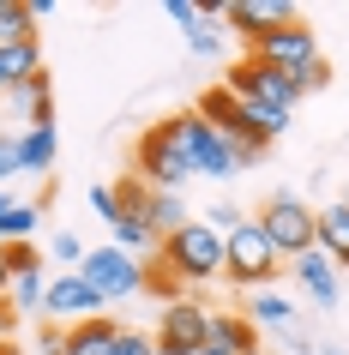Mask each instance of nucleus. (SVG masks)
<instances>
[{"instance_id":"obj_37","label":"nucleus","mask_w":349,"mask_h":355,"mask_svg":"<svg viewBox=\"0 0 349 355\" xmlns=\"http://www.w3.org/2000/svg\"><path fill=\"white\" fill-rule=\"evenodd\" d=\"M6 289H12V271H6V253H0V301H6Z\"/></svg>"},{"instance_id":"obj_18","label":"nucleus","mask_w":349,"mask_h":355,"mask_svg":"<svg viewBox=\"0 0 349 355\" xmlns=\"http://www.w3.org/2000/svg\"><path fill=\"white\" fill-rule=\"evenodd\" d=\"M37 73H42V49H37V37L6 42V49H0V85H6V91H19L24 78H37Z\"/></svg>"},{"instance_id":"obj_8","label":"nucleus","mask_w":349,"mask_h":355,"mask_svg":"<svg viewBox=\"0 0 349 355\" xmlns=\"http://www.w3.org/2000/svg\"><path fill=\"white\" fill-rule=\"evenodd\" d=\"M253 60H265V67H283V73H307L313 60H319V37H313V24H283V31H271V37H259L253 49H247Z\"/></svg>"},{"instance_id":"obj_35","label":"nucleus","mask_w":349,"mask_h":355,"mask_svg":"<svg viewBox=\"0 0 349 355\" xmlns=\"http://www.w3.org/2000/svg\"><path fill=\"white\" fill-rule=\"evenodd\" d=\"M37 355H67V331H60V325H42L37 331Z\"/></svg>"},{"instance_id":"obj_11","label":"nucleus","mask_w":349,"mask_h":355,"mask_svg":"<svg viewBox=\"0 0 349 355\" xmlns=\"http://www.w3.org/2000/svg\"><path fill=\"white\" fill-rule=\"evenodd\" d=\"M42 313H49V319L73 313V325H78V319H96V313H103V301L91 295V283L78 277V271H60V277H49V295H42Z\"/></svg>"},{"instance_id":"obj_27","label":"nucleus","mask_w":349,"mask_h":355,"mask_svg":"<svg viewBox=\"0 0 349 355\" xmlns=\"http://www.w3.org/2000/svg\"><path fill=\"white\" fill-rule=\"evenodd\" d=\"M181 37H187L193 55H217V49H223V24H211V12H199L193 24H181Z\"/></svg>"},{"instance_id":"obj_19","label":"nucleus","mask_w":349,"mask_h":355,"mask_svg":"<svg viewBox=\"0 0 349 355\" xmlns=\"http://www.w3.org/2000/svg\"><path fill=\"white\" fill-rule=\"evenodd\" d=\"M241 313L253 319L259 331H283V337L295 331V307H289V301H283V295H271V289H253V295H247V307H241Z\"/></svg>"},{"instance_id":"obj_9","label":"nucleus","mask_w":349,"mask_h":355,"mask_svg":"<svg viewBox=\"0 0 349 355\" xmlns=\"http://www.w3.org/2000/svg\"><path fill=\"white\" fill-rule=\"evenodd\" d=\"M295 19H301V12H295L289 0H229V6H223V31L247 37V49H253L259 37L283 31V24H295Z\"/></svg>"},{"instance_id":"obj_16","label":"nucleus","mask_w":349,"mask_h":355,"mask_svg":"<svg viewBox=\"0 0 349 355\" xmlns=\"http://www.w3.org/2000/svg\"><path fill=\"white\" fill-rule=\"evenodd\" d=\"M55 157H60L55 127H24V132H19V175H49Z\"/></svg>"},{"instance_id":"obj_21","label":"nucleus","mask_w":349,"mask_h":355,"mask_svg":"<svg viewBox=\"0 0 349 355\" xmlns=\"http://www.w3.org/2000/svg\"><path fill=\"white\" fill-rule=\"evenodd\" d=\"M12 103L24 109V121H31V127H55V96H49V73L24 78L19 91H12Z\"/></svg>"},{"instance_id":"obj_42","label":"nucleus","mask_w":349,"mask_h":355,"mask_svg":"<svg viewBox=\"0 0 349 355\" xmlns=\"http://www.w3.org/2000/svg\"><path fill=\"white\" fill-rule=\"evenodd\" d=\"M0 96H6V85H0Z\"/></svg>"},{"instance_id":"obj_14","label":"nucleus","mask_w":349,"mask_h":355,"mask_svg":"<svg viewBox=\"0 0 349 355\" xmlns=\"http://www.w3.org/2000/svg\"><path fill=\"white\" fill-rule=\"evenodd\" d=\"M37 223H42L37 199H12V193H0V247L31 241V235H37Z\"/></svg>"},{"instance_id":"obj_30","label":"nucleus","mask_w":349,"mask_h":355,"mask_svg":"<svg viewBox=\"0 0 349 355\" xmlns=\"http://www.w3.org/2000/svg\"><path fill=\"white\" fill-rule=\"evenodd\" d=\"M0 253H6V271H12V277H19V271H37V247H31V241H19V247H0Z\"/></svg>"},{"instance_id":"obj_38","label":"nucleus","mask_w":349,"mask_h":355,"mask_svg":"<svg viewBox=\"0 0 349 355\" xmlns=\"http://www.w3.org/2000/svg\"><path fill=\"white\" fill-rule=\"evenodd\" d=\"M0 355H31V349H19V343H12V337H0Z\"/></svg>"},{"instance_id":"obj_6","label":"nucleus","mask_w":349,"mask_h":355,"mask_svg":"<svg viewBox=\"0 0 349 355\" xmlns=\"http://www.w3.org/2000/svg\"><path fill=\"white\" fill-rule=\"evenodd\" d=\"M78 277L91 283L96 301H127V295H139V289H145V265L109 241V247H96V253H85Z\"/></svg>"},{"instance_id":"obj_41","label":"nucleus","mask_w":349,"mask_h":355,"mask_svg":"<svg viewBox=\"0 0 349 355\" xmlns=\"http://www.w3.org/2000/svg\"><path fill=\"white\" fill-rule=\"evenodd\" d=\"M157 355H199V349H157Z\"/></svg>"},{"instance_id":"obj_12","label":"nucleus","mask_w":349,"mask_h":355,"mask_svg":"<svg viewBox=\"0 0 349 355\" xmlns=\"http://www.w3.org/2000/svg\"><path fill=\"white\" fill-rule=\"evenodd\" d=\"M313 247H319L331 265H349V199L313 211Z\"/></svg>"},{"instance_id":"obj_33","label":"nucleus","mask_w":349,"mask_h":355,"mask_svg":"<svg viewBox=\"0 0 349 355\" xmlns=\"http://www.w3.org/2000/svg\"><path fill=\"white\" fill-rule=\"evenodd\" d=\"M6 175H19V132L0 127V181H6Z\"/></svg>"},{"instance_id":"obj_25","label":"nucleus","mask_w":349,"mask_h":355,"mask_svg":"<svg viewBox=\"0 0 349 355\" xmlns=\"http://www.w3.org/2000/svg\"><path fill=\"white\" fill-rule=\"evenodd\" d=\"M145 223L157 229V235H175V229H181V223H193V217H187L181 193H157V199H151V217H145Z\"/></svg>"},{"instance_id":"obj_24","label":"nucleus","mask_w":349,"mask_h":355,"mask_svg":"<svg viewBox=\"0 0 349 355\" xmlns=\"http://www.w3.org/2000/svg\"><path fill=\"white\" fill-rule=\"evenodd\" d=\"M114 199H121V217H151L157 187H151V181H139V175H121V181H114Z\"/></svg>"},{"instance_id":"obj_36","label":"nucleus","mask_w":349,"mask_h":355,"mask_svg":"<svg viewBox=\"0 0 349 355\" xmlns=\"http://www.w3.org/2000/svg\"><path fill=\"white\" fill-rule=\"evenodd\" d=\"M163 12H169V19H175V24H193V19H199V6H193V0H169Z\"/></svg>"},{"instance_id":"obj_40","label":"nucleus","mask_w":349,"mask_h":355,"mask_svg":"<svg viewBox=\"0 0 349 355\" xmlns=\"http://www.w3.org/2000/svg\"><path fill=\"white\" fill-rule=\"evenodd\" d=\"M319 355H349V349H337V343H325V349H319Z\"/></svg>"},{"instance_id":"obj_23","label":"nucleus","mask_w":349,"mask_h":355,"mask_svg":"<svg viewBox=\"0 0 349 355\" xmlns=\"http://www.w3.org/2000/svg\"><path fill=\"white\" fill-rule=\"evenodd\" d=\"M42 295H49V265L12 277V307H19V313H42Z\"/></svg>"},{"instance_id":"obj_29","label":"nucleus","mask_w":349,"mask_h":355,"mask_svg":"<svg viewBox=\"0 0 349 355\" xmlns=\"http://www.w3.org/2000/svg\"><path fill=\"white\" fill-rule=\"evenodd\" d=\"M91 211H96L109 229L121 223V199H114V187H103V181H96V187H91Z\"/></svg>"},{"instance_id":"obj_39","label":"nucleus","mask_w":349,"mask_h":355,"mask_svg":"<svg viewBox=\"0 0 349 355\" xmlns=\"http://www.w3.org/2000/svg\"><path fill=\"white\" fill-rule=\"evenodd\" d=\"M199 355H229V349H217V343H205V349H199Z\"/></svg>"},{"instance_id":"obj_13","label":"nucleus","mask_w":349,"mask_h":355,"mask_svg":"<svg viewBox=\"0 0 349 355\" xmlns=\"http://www.w3.org/2000/svg\"><path fill=\"white\" fill-rule=\"evenodd\" d=\"M289 271L301 277V289H307L319 307H331V301H337V265H331L319 247H313V253H301V259H289Z\"/></svg>"},{"instance_id":"obj_17","label":"nucleus","mask_w":349,"mask_h":355,"mask_svg":"<svg viewBox=\"0 0 349 355\" xmlns=\"http://www.w3.org/2000/svg\"><path fill=\"white\" fill-rule=\"evenodd\" d=\"M211 343L229 355H259V325L247 313H211Z\"/></svg>"},{"instance_id":"obj_7","label":"nucleus","mask_w":349,"mask_h":355,"mask_svg":"<svg viewBox=\"0 0 349 355\" xmlns=\"http://www.w3.org/2000/svg\"><path fill=\"white\" fill-rule=\"evenodd\" d=\"M175 127H181L187 150H193V175H205V181H229V175H241V163H235V139H223L217 127H205L199 109L175 114Z\"/></svg>"},{"instance_id":"obj_3","label":"nucleus","mask_w":349,"mask_h":355,"mask_svg":"<svg viewBox=\"0 0 349 355\" xmlns=\"http://www.w3.org/2000/svg\"><path fill=\"white\" fill-rule=\"evenodd\" d=\"M223 247H229V259H223V277L235 283V289H265V283L283 271V259H277V247L265 241V229H259V217H247V223L235 229V235H223Z\"/></svg>"},{"instance_id":"obj_20","label":"nucleus","mask_w":349,"mask_h":355,"mask_svg":"<svg viewBox=\"0 0 349 355\" xmlns=\"http://www.w3.org/2000/svg\"><path fill=\"white\" fill-rule=\"evenodd\" d=\"M199 121H205V127H217L223 139H235V127H241V96L229 91V85H211V91L199 96Z\"/></svg>"},{"instance_id":"obj_22","label":"nucleus","mask_w":349,"mask_h":355,"mask_svg":"<svg viewBox=\"0 0 349 355\" xmlns=\"http://www.w3.org/2000/svg\"><path fill=\"white\" fill-rule=\"evenodd\" d=\"M114 247L139 259V253H157V247H163V235H157L145 217H121V223H114Z\"/></svg>"},{"instance_id":"obj_2","label":"nucleus","mask_w":349,"mask_h":355,"mask_svg":"<svg viewBox=\"0 0 349 355\" xmlns=\"http://www.w3.org/2000/svg\"><path fill=\"white\" fill-rule=\"evenodd\" d=\"M133 175H139V181H151L157 193H181L187 181H193V150H187L181 127H175V114L139 132V150H133Z\"/></svg>"},{"instance_id":"obj_1","label":"nucleus","mask_w":349,"mask_h":355,"mask_svg":"<svg viewBox=\"0 0 349 355\" xmlns=\"http://www.w3.org/2000/svg\"><path fill=\"white\" fill-rule=\"evenodd\" d=\"M157 259H163V271L175 283H217L223 277V259H229V247H223V235L211 223H181L175 235H163V247H157Z\"/></svg>"},{"instance_id":"obj_32","label":"nucleus","mask_w":349,"mask_h":355,"mask_svg":"<svg viewBox=\"0 0 349 355\" xmlns=\"http://www.w3.org/2000/svg\"><path fill=\"white\" fill-rule=\"evenodd\" d=\"M55 265H85V241L60 229V235H55Z\"/></svg>"},{"instance_id":"obj_34","label":"nucleus","mask_w":349,"mask_h":355,"mask_svg":"<svg viewBox=\"0 0 349 355\" xmlns=\"http://www.w3.org/2000/svg\"><path fill=\"white\" fill-rule=\"evenodd\" d=\"M295 85H301V96H307V91H325V85H331V67H325V60H313L307 73H295Z\"/></svg>"},{"instance_id":"obj_28","label":"nucleus","mask_w":349,"mask_h":355,"mask_svg":"<svg viewBox=\"0 0 349 355\" xmlns=\"http://www.w3.org/2000/svg\"><path fill=\"white\" fill-rule=\"evenodd\" d=\"M199 223H211V229H217V235H235V229L247 223V211H235V205H211V211H205V217H199Z\"/></svg>"},{"instance_id":"obj_4","label":"nucleus","mask_w":349,"mask_h":355,"mask_svg":"<svg viewBox=\"0 0 349 355\" xmlns=\"http://www.w3.org/2000/svg\"><path fill=\"white\" fill-rule=\"evenodd\" d=\"M259 229H265V241L277 247V259L313 253V211L301 205L295 193H271V199L259 205Z\"/></svg>"},{"instance_id":"obj_10","label":"nucleus","mask_w":349,"mask_h":355,"mask_svg":"<svg viewBox=\"0 0 349 355\" xmlns=\"http://www.w3.org/2000/svg\"><path fill=\"white\" fill-rule=\"evenodd\" d=\"M211 343V313L199 301H169L163 319H157V349H205Z\"/></svg>"},{"instance_id":"obj_15","label":"nucleus","mask_w":349,"mask_h":355,"mask_svg":"<svg viewBox=\"0 0 349 355\" xmlns=\"http://www.w3.org/2000/svg\"><path fill=\"white\" fill-rule=\"evenodd\" d=\"M114 337H121V325L114 319H78V325H67V355H114Z\"/></svg>"},{"instance_id":"obj_31","label":"nucleus","mask_w":349,"mask_h":355,"mask_svg":"<svg viewBox=\"0 0 349 355\" xmlns=\"http://www.w3.org/2000/svg\"><path fill=\"white\" fill-rule=\"evenodd\" d=\"M114 355H157V337H145V331H121V337H114Z\"/></svg>"},{"instance_id":"obj_5","label":"nucleus","mask_w":349,"mask_h":355,"mask_svg":"<svg viewBox=\"0 0 349 355\" xmlns=\"http://www.w3.org/2000/svg\"><path fill=\"white\" fill-rule=\"evenodd\" d=\"M223 85H229L241 103H265V109H283V114L301 103V85H295V73H283V67H265V60H253V55L235 60Z\"/></svg>"},{"instance_id":"obj_26","label":"nucleus","mask_w":349,"mask_h":355,"mask_svg":"<svg viewBox=\"0 0 349 355\" xmlns=\"http://www.w3.org/2000/svg\"><path fill=\"white\" fill-rule=\"evenodd\" d=\"M24 37H37L31 31V6L24 0H0V49L6 42H24Z\"/></svg>"}]
</instances>
